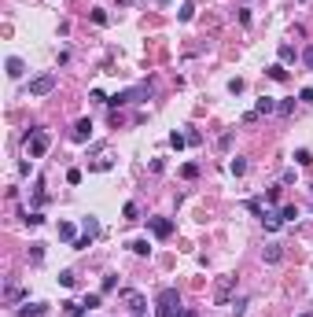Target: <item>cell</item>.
Returning <instances> with one entry per match:
<instances>
[{
    "label": "cell",
    "instance_id": "obj_1",
    "mask_svg": "<svg viewBox=\"0 0 313 317\" xmlns=\"http://www.w3.org/2000/svg\"><path fill=\"white\" fill-rule=\"evenodd\" d=\"M181 314V292L177 288H162L155 299V317H177Z\"/></svg>",
    "mask_w": 313,
    "mask_h": 317
},
{
    "label": "cell",
    "instance_id": "obj_2",
    "mask_svg": "<svg viewBox=\"0 0 313 317\" xmlns=\"http://www.w3.org/2000/svg\"><path fill=\"white\" fill-rule=\"evenodd\" d=\"M26 140H30V155H33V158H41L44 151L52 148V137L44 133V129H33V133H26Z\"/></svg>",
    "mask_w": 313,
    "mask_h": 317
},
{
    "label": "cell",
    "instance_id": "obj_3",
    "mask_svg": "<svg viewBox=\"0 0 313 317\" xmlns=\"http://www.w3.org/2000/svg\"><path fill=\"white\" fill-rule=\"evenodd\" d=\"M232 288H236V273H225V277H217V288H214V302H217V306H225V302H229Z\"/></svg>",
    "mask_w": 313,
    "mask_h": 317
},
{
    "label": "cell",
    "instance_id": "obj_4",
    "mask_svg": "<svg viewBox=\"0 0 313 317\" xmlns=\"http://www.w3.org/2000/svg\"><path fill=\"white\" fill-rule=\"evenodd\" d=\"M56 85H59L56 74H41V78H33V81H30V96H48Z\"/></svg>",
    "mask_w": 313,
    "mask_h": 317
},
{
    "label": "cell",
    "instance_id": "obj_5",
    "mask_svg": "<svg viewBox=\"0 0 313 317\" xmlns=\"http://www.w3.org/2000/svg\"><path fill=\"white\" fill-rule=\"evenodd\" d=\"M122 302L129 306V314H144V306H148V299H144L140 292H133V288H125V292H122Z\"/></svg>",
    "mask_w": 313,
    "mask_h": 317
},
{
    "label": "cell",
    "instance_id": "obj_6",
    "mask_svg": "<svg viewBox=\"0 0 313 317\" xmlns=\"http://www.w3.org/2000/svg\"><path fill=\"white\" fill-rule=\"evenodd\" d=\"M148 229L158 236V240H166V236L173 233V221H170V218H148Z\"/></svg>",
    "mask_w": 313,
    "mask_h": 317
},
{
    "label": "cell",
    "instance_id": "obj_7",
    "mask_svg": "<svg viewBox=\"0 0 313 317\" xmlns=\"http://www.w3.org/2000/svg\"><path fill=\"white\" fill-rule=\"evenodd\" d=\"M44 314H48V306H44V302H26V306L15 310V317H44Z\"/></svg>",
    "mask_w": 313,
    "mask_h": 317
},
{
    "label": "cell",
    "instance_id": "obj_8",
    "mask_svg": "<svg viewBox=\"0 0 313 317\" xmlns=\"http://www.w3.org/2000/svg\"><path fill=\"white\" fill-rule=\"evenodd\" d=\"M89 137H92V118H81V122L74 125V140H78V144H85Z\"/></svg>",
    "mask_w": 313,
    "mask_h": 317
},
{
    "label": "cell",
    "instance_id": "obj_9",
    "mask_svg": "<svg viewBox=\"0 0 313 317\" xmlns=\"http://www.w3.org/2000/svg\"><path fill=\"white\" fill-rule=\"evenodd\" d=\"M4 67H8V78H22V74H26V63H22L19 56H11Z\"/></svg>",
    "mask_w": 313,
    "mask_h": 317
},
{
    "label": "cell",
    "instance_id": "obj_10",
    "mask_svg": "<svg viewBox=\"0 0 313 317\" xmlns=\"http://www.w3.org/2000/svg\"><path fill=\"white\" fill-rule=\"evenodd\" d=\"M276 107H280V103H276V100H273V96H262V100H258V115H273V111H276Z\"/></svg>",
    "mask_w": 313,
    "mask_h": 317
},
{
    "label": "cell",
    "instance_id": "obj_11",
    "mask_svg": "<svg viewBox=\"0 0 313 317\" xmlns=\"http://www.w3.org/2000/svg\"><path fill=\"white\" fill-rule=\"evenodd\" d=\"M22 221L37 229V225H44V214H41V210H22Z\"/></svg>",
    "mask_w": 313,
    "mask_h": 317
},
{
    "label": "cell",
    "instance_id": "obj_12",
    "mask_svg": "<svg viewBox=\"0 0 313 317\" xmlns=\"http://www.w3.org/2000/svg\"><path fill=\"white\" fill-rule=\"evenodd\" d=\"M262 258H265V262H269V266H276V262H280V258H284V251H280V247H276V243H273V247H265V251H262Z\"/></svg>",
    "mask_w": 313,
    "mask_h": 317
},
{
    "label": "cell",
    "instance_id": "obj_13",
    "mask_svg": "<svg viewBox=\"0 0 313 317\" xmlns=\"http://www.w3.org/2000/svg\"><path fill=\"white\" fill-rule=\"evenodd\" d=\"M59 240L63 243H74L78 236H74V225H70V221H59Z\"/></svg>",
    "mask_w": 313,
    "mask_h": 317
},
{
    "label": "cell",
    "instance_id": "obj_14",
    "mask_svg": "<svg viewBox=\"0 0 313 317\" xmlns=\"http://www.w3.org/2000/svg\"><path fill=\"white\" fill-rule=\"evenodd\" d=\"M129 251H133V255H140V258H148V255H151V243H148V240H133Z\"/></svg>",
    "mask_w": 313,
    "mask_h": 317
},
{
    "label": "cell",
    "instance_id": "obj_15",
    "mask_svg": "<svg viewBox=\"0 0 313 317\" xmlns=\"http://www.w3.org/2000/svg\"><path fill=\"white\" fill-rule=\"evenodd\" d=\"M276 214H280V221H295V218H298V207H295V203H284Z\"/></svg>",
    "mask_w": 313,
    "mask_h": 317
},
{
    "label": "cell",
    "instance_id": "obj_16",
    "mask_svg": "<svg viewBox=\"0 0 313 317\" xmlns=\"http://www.w3.org/2000/svg\"><path fill=\"white\" fill-rule=\"evenodd\" d=\"M265 74H269L273 81H288V70H284V63H273V67L265 70Z\"/></svg>",
    "mask_w": 313,
    "mask_h": 317
},
{
    "label": "cell",
    "instance_id": "obj_17",
    "mask_svg": "<svg viewBox=\"0 0 313 317\" xmlns=\"http://www.w3.org/2000/svg\"><path fill=\"white\" fill-rule=\"evenodd\" d=\"M192 15H196V4H192V0H184L181 11H177V19H181V22H192Z\"/></svg>",
    "mask_w": 313,
    "mask_h": 317
},
{
    "label": "cell",
    "instance_id": "obj_18",
    "mask_svg": "<svg viewBox=\"0 0 313 317\" xmlns=\"http://www.w3.org/2000/svg\"><path fill=\"white\" fill-rule=\"evenodd\" d=\"M107 103H111V107H125V103H133V96H129V89H125V92H115Z\"/></svg>",
    "mask_w": 313,
    "mask_h": 317
},
{
    "label": "cell",
    "instance_id": "obj_19",
    "mask_svg": "<svg viewBox=\"0 0 313 317\" xmlns=\"http://www.w3.org/2000/svg\"><path fill=\"white\" fill-rule=\"evenodd\" d=\"M295 59H298L295 44H280V63H295Z\"/></svg>",
    "mask_w": 313,
    "mask_h": 317
},
{
    "label": "cell",
    "instance_id": "obj_20",
    "mask_svg": "<svg viewBox=\"0 0 313 317\" xmlns=\"http://www.w3.org/2000/svg\"><path fill=\"white\" fill-rule=\"evenodd\" d=\"M63 306H66V314H70V317H85V310H89L85 302H63Z\"/></svg>",
    "mask_w": 313,
    "mask_h": 317
},
{
    "label": "cell",
    "instance_id": "obj_21",
    "mask_svg": "<svg viewBox=\"0 0 313 317\" xmlns=\"http://www.w3.org/2000/svg\"><path fill=\"white\" fill-rule=\"evenodd\" d=\"M229 170H232V174H236V177H243V174H247V162H243V158H232V162H229Z\"/></svg>",
    "mask_w": 313,
    "mask_h": 317
},
{
    "label": "cell",
    "instance_id": "obj_22",
    "mask_svg": "<svg viewBox=\"0 0 313 317\" xmlns=\"http://www.w3.org/2000/svg\"><path fill=\"white\" fill-rule=\"evenodd\" d=\"M295 162H298V166H313V155H310L306 148H298V151H295Z\"/></svg>",
    "mask_w": 313,
    "mask_h": 317
},
{
    "label": "cell",
    "instance_id": "obj_23",
    "mask_svg": "<svg viewBox=\"0 0 313 317\" xmlns=\"http://www.w3.org/2000/svg\"><path fill=\"white\" fill-rule=\"evenodd\" d=\"M70 247H74V251H89V247H92V236H89V233H85V236H78V240L70 243Z\"/></svg>",
    "mask_w": 313,
    "mask_h": 317
},
{
    "label": "cell",
    "instance_id": "obj_24",
    "mask_svg": "<svg viewBox=\"0 0 313 317\" xmlns=\"http://www.w3.org/2000/svg\"><path fill=\"white\" fill-rule=\"evenodd\" d=\"M59 284H63V288H74V284H78V277L70 273V269H63V273H59Z\"/></svg>",
    "mask_w": 313,
    "mask_h": 317
},
{
    "label": "cell",
    "instance_id": "obj_25",
    "mask_svg": "<svg viewBox=\"0 0 313 317\" xmlns=\"http://www.w3.org/2000/svg\"><path fill=\"white\" fill-rule=\"evenodd\" d=\"M30 258H33V262L44 258V243H30Z\"/></svg>",
    "mask_w": 313,
    "mask_h": 317
},
{
    "label": "cell",
    "instance_id": "obj_26",
    "mask_svg": "<svg viewBox=\"0 0 313 317\" xmlns=\"http://www.w3.org/2000/svg\"><path fill=\"white\" fill-rule=\"evenodd\" d=\"M243 314H247V299H236L232 302V317H243Z\"/></svg>",
    "mask_w": 313,
    "mask_h": 317
},
{
    "label": "cell",
    "instance_id": "obj_27",
    "mask_svg": "<svg viewBox=\"0 0 313 317\" xmlns=\"http://www.w3.org/2000/svg\"><path fill=\"white\" fill-rule=\"evenodd\" d=\"M85 233H89V236H99V221H96V218H85Z\"/></svg>",
    "mask_w": 313,
    "mask_h": 317
},
{
    "label": "cell",
    "instance_id": "obj_28",
    "mask_svg": "<svg viewBox=\"0 0 313 317\" xmlns=\"http://www.w3.org/2000/svg\"><path fill=\"white\" fill-rule=\"evenodd\" d=\"M247 210H251L254 218H265V210H262V203H258V199H247Z\"/></svg>",
    "mask_w": 313,
    "mask_h": 317
},
{
    "label": "cell",
    "instance_id": "obj_29",
    "mask_svg": "<svg viewBox=\"0 0 313 317\" xmlns=\"http://www.w3.org/2000/svg\"><path fill=\"white\" fill-rule=\"evenodd\" d=\"M181 177H188V181H192V177H199V166H196V162H188V166H181Z\"/></svg>",
    "mask_w": 313,
    "mask_h": 317
},
{
    "label": "cell",
    "instance_id": "obj_30",
    "mask_svg": "<svg viewBox=\"0 0 313 317\" xmlns=\"http://www.w3.org/2000/svg\"><path fill=\"white\" fill-rule=\"evenodd\" d=\"M115 284H118V273H107L103 277V292H115Z\"/></svg>",
    "mask_w": 313,
    "mask_h": 317
},
{
    "label": "cell",
    "instance_id": "obj_31",
    "mask_svg": "<svg viewBox=\"0 0 313 317\" xmlns=\"http://www.w3.org/2000/svg\"><path fill=\"white\" fill-rule=\"evenodd\" d=\"M265 203H280V188H265Z\"/></svg>",
    "mask_w": 313,
    "mask_h": 317
},
{
    "label": "cell",
    "instance_id": "obj_32",
    "mask_svg": "<svg viewBox=\"0 0 313 317\" xmlns=\"http://www.w3.org/2000/svg\"><path fill=\"white\" fill-rule=\"evenodd\" d=\"M125 218H129V221H137V214H140V210H137V203H125V210H122Z\"/></svg>",
    "mask_w": 313,
    "mask_h": 317
},
{
    "label": "cell",
    "instance_id": "obj_33",
    "mask_svg": "<svg viewBox=\"0 0 313 317\" xmlns=\"http://www.w3.org/2000/svg\"><path fill=\"white\" fill-rule=\"evenodd\" d=\"M92 22H96V26H107V11L96 8V11H92Z\"/></svg>",
    "mask_w": 313,
    "mask_h": 317
},
{
    "label": "cell",
    "instance_id": "obj_34",
    "mask_svg": "<svg viewBox=\"0 0 313 317\" xmlns=\"http://www.w3.org/2000/svg\"><path fill=\"white\" fill-rule=\"evenodd\" d=\"M66 181H70V184H81V170H78V166L66 170Z\"/></svg>",
    "mask_w": 313,
    "mask_h": 317
},
{
    "label": "cell",
    "instance_id": "obj_35",
    "mask_svg": "<svg viewBox=\"0 0 313 317\" xmlns=\"http://www.w3.org/2000/svg\"><path fill=\"white\" fill-rule=\"evenodd\" d=\"M4 299H8V302H19V299H22V292H19V288H8V292H4Z\"/></svg>",
    "mask_w": 313,
    "mask_h": 317
},
{
    "label": "cell",
    "instance_id": "obj_36",
    "mask_svg": "<svg viewBox=\"0 0 313 317\" xmlns=\"http://www.w3.org/2000/svg\"><path fill=\"white\" fill-rule=\"evenodd\" d=\"M184 140H188V137H181V133H173V137H170V144H173V148H177V151L184 148Z\"/></svg>",
    "mask_w": 313,
    "mask_h": 317
},
{
    "label": "cell",
    "instance_id": "obj_37",
    "mask_svg": "<svg viewBox=\"0 0 313 317\" xmlns=\"http://www.w3.org/2000/svg\"><path fill=\"white\" fill-rule=\"evenodd\" d=\"M276 111H280V115H291V111H295V100H284V103H280Z\"/></svg>",
    "mask_w": 313,
    "mask_h": 317
},
{
    "label": "cell",
    "instance_id": "obj_38",
    "mask_svg": "<svg viewBox=\"0 0 313 317\" xmlns=\"http://www.w3.org/2000/svg\"><path fill=\"white\" fill-rule=\"evenodd\" d=\"M302 63H306V67H310V70H313V44H310V48H306V52H302Z\"/></svg>",
    "mask_w": 313,
    "mask_h": 317
},
{
    "label": "cell",
    "instance_id": "obj_39",
    "mask_svg": "<svg viewBox=\"0 0 313 317\" xmlns=\"http://www.w3.org/2000/svg\"><path fill=\"white\" fill-rule=\"evenodd\" d=\"M177 317H199V314H196V310H181Z\"/></svg>",
    "mask_w": 313,
    "mask_h": 317
},
{
    "label": "cell",
    "instance_id": "obj_40",
    "mask_svg": "<svg viewBox=\"0 0 313 317\" xmlns=\"http://www.w3.org/2000/svg\"><path fill=\"white\" fill-rule=\"evenodd\" d=\"M129 4H137V0H118V8H129Z\"/></svg>",
    "mask_w": 313,
    "mask_h": 317
},
{
    "label": "cell",
    "instance_id": "obj_41",
    "mask_svg": "<svg viewBox=\"0 0 313 317\" xmlns=\"http://www.w3.org/2000/svg\"><path fill=\"white\" fill-rule=\"evenodd\" d=\"M298 317H313V314H298Z\"/></svg>",
    "mask_w": 313,
    "mask_h": 317
},
{
    "label": "cell",
    "instance_id": "obj_42",
    "mask_svg": "<svg viewBox=\"0 0 313 317\" xmlns=\"http://www.w3.org/2000/svg\"><path fill=\"white\" fill-rule=\"evenodd\" d=\"M133 317H144V314H133Z\"/></svg>",
    "mask_w": 313,
    "mask_h": 317
}]
</instances>
